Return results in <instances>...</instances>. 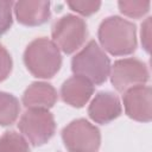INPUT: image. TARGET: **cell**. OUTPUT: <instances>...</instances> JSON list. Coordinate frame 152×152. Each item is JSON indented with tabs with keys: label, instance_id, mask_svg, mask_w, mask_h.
Wrapping results in <instances>:
<instances>
[{
	"label": "cell",
	"instance_id": "1",
	"mask_svg": "<svg viewBox=\"0 0 152 152\" xmlns=\"http://www.w3.org/2000/svg\"><path fill=\"white\" fill-rule=\"evenodd\" d=\"M97 37L102 48L113 56H127L137 49L135 25L121 17L112 15L102 20Z\"/></svg>",
	"mask_w": 152,
	"mask_h": 152
},
{
	"label": "cell",
	"instance_id": "2",
	"mask_svg": "<svg viewBox=\"0 0 152 152\" xmlns=\"http://www.w3.org/2000/svg\"><path fill=\"white\" fill-rule=\"evenodd\" d=\"M24 63L34 77L51 78L62 66V56L59 49L52 40L42 37L32 40L26 46Z\"/></svg>",
	"mask_w": 152,
	"mask_h": 152
},
{
	"label": "cell",
	"instance_id": "3",
	"mask_svg": "<svg viewBox=\"0 0 152 152\" xmlns=\"http://www.w3.org/2000/svg\"><path fill=\"white\" fill-rule=\"evenodd\" d=\"M110 68L109 57L95 40H89L71 59V70L75 76L83 77L96 86L107 81L110 74Z\"/></svg>",
	"mask_w": 152,
	"mask_h": 152
},
{
	"label": "cell",
	"instance_id": "4",
	"mask_svg": "<svg viewBox=\"0 0 152 152\" xmlns=\"http://www.w3.org/2000/svg\"><path fill=\"white\" fill-rule=\"evenodd\" d=\"M52 42L64 53L70 55L78 50L88 36L86 21L74 14L59 18L52 26Z\"/></svg>",
	"mask_w": 152,
	"mask_h": 152
},
{
	"label": "cell",
	"instance_id": "5",
	"mask_svg": "<svg viewBox=\"0 0 152 152\" xmlns=\"http://www.w3.org/2000/svg\"><path fill=\"white\" fill-rule=\"evenodd\" d=\"M62 139L69 152H96L101 145V133L86 119H77L62 131Z\"/></svg>",
	"mask_w": 152,
	"mask_h": 152
},
{
	"label": "cell",
	"instance_id": "6",
	"mask_svg": "<svg viewBox=\"0 0 152 152\" xmlns=\"http://www.w3.org/2000/svg\"><path fill=\"white\" fill-rule=\"evenodd\" d=\"M18 127L32 145L40 146L53 137L56 122L48 109H27L21 115Z\"/></svg>",
	"mask_w": 152,
	"mask_h": 152
},
{
	"label": "cell",
	"instance_id": "7",
	"mask_svg": "<svg viewBox=\"0 0 152 152\" xmlns=\"http://www.w3.org/2000/svg\"><path fill=\"white\" fill-rule=\"evenodd\" d=\"M109 76L115 90L125 93L133 87L145 84L150 78V72L142 61L129 57L115 61Z\"/></svg>",
	"mask_w": 152,
	"mask_h": 152
},
{
	"label": "cell",
	"instance_id": "8",
	"mask_svg": "<svg viewBox=\"0 0 152 152\" xmlns=\"http://www.w3.org/2000/svg\"><path fill=\"white\" fill-rule=\"evenodd\" d=\"M124 108L128 118L139 122H150L152 119V90L141 84L124 93Z\"/></svg>",
	"mask_w": 152,
	"mask_h": 152
},
{
	"label": "cell",
	"instance_id": "9",
	"mask_svg": "<svg viewBox=\"0 0 152 152\" xmlns=\"http://www.w3.org/2000/svg\"><path fill=\"white\" fill-rule=\"evenodd\" d=\"M122 112L119 97L110 91H100L88 107V114L96 124H109L119 118Z\"/></svg>",
	"mask_w": 152,
	"mask_h": 152
},
{
	"label": "cell",
	"instance_id": "10",
	"mask_svg": "<svg viewBox=\"0 0 152 152\" xmlns=\"http://www.w3.org/2000/svg\"><path fill=\"white\" fill-rule=\"evenodd\" d=\"M17 20L25 26H39L50 19V2L40 0H20L14 2Z\"/></svg>",
	"mask_w": 152,
	"mask_h": 152
},
{
	"label": "cell",
	"instance_id": "11",
	"mask_svg": "<svg viewBox=\"0 0 152 152\" xmlns=\"http://www.w3.org/2000/svg\"><path fill=\"white\" fill-rule=\"evenodd\" d=\"M94 94V84L80 76H72L61 87L62 100L75 108H82Z\"/></svg>",
	"mask_w": 152,
	"mask_h": 152
},
{
	"label": "cell",
	"instance_id": "12",
	"mask_svg": "<svg viewBox=\"0 0 152 152\" xmlns=\"http://www.w3.org/2000/svg\"><path fill=\"white\" fill-rule=\"evenodd\" d=\"M57 97V91L50 83L33 82L25 89L21 102L27 109H49Z\"/></svg>",
	"mask_w": 152,
	"mask_h": 152
},
{
	"label": "cell",
	"instance_id": "13",
	"mask_svg": "<svg viewBox=\"0 0 152 152\" xmlns=\"http://www.w3.org/2000/svg\"><path fill=\"white\" fill-rule=\"evenodd\" d=\"M20 113L18 99L5 91H0V126H10L14 124Z\"/></svg>",
	"mask_w": 152,
	"mask_h": 152
},
{
	"label": "cell",
	"instance_id": "14",
	"mask_svg": "<svg viewBox=\"0 0 152 152\" xmlns=\"http://www.w3.org/2000/svg\"><path fill=\"white\" fill-rule=\"evenodd\" d=\"M27 140L14 131H7L0 137V152H28Z\"/></svg>",
	"mask_w": 152,
	"mask_h": 152
},
{
	"label": "cell",
	"instance_id": "15",
	"mask_svg": "<svg viewBox=\"0 0 152 152\" xmlns=\"http://www.w3.org/2000/svg\"><path fill=\"white\" fill-rule=\"evenodd\" d=\"M118 6L124 15L133 19H139L148 12L151 2L141 0H122L118 2Z\"/></svg>",
	"mask_w": 152,
	"mask_h": 152
},
{
	"label": "cell",
	"instance_id": "16",
	"mask_svg": "<svg viewBox=\"0 0 152 152\" xmlns=\"http://www.w3.org/2000/svg\"><path fill=\"white\" fill-rule=\"evenodd\" d=\"M14 6L13 1L0 0V36L6 33L12 26V7Z\"/></svg>",
	"mask_w": 152,
	"mask_h": 152
},
{
	"label": "cell",
	"instance_id": "17",
	"mask_svg": "<svg viewBox=\"0 0 152 152\" xmlns=\"http://www.w3.org/2000/svg\"><path fill=\"white\" fill-rule=\"evenodd\" d=\"M66 4L72 11L83 17H89L96 13L101 7L100 1H68Z\"/></svg>",
	"mask_w": 152,
	"mask_h": 152
},
{
	"label": "cell",
	"instance_id": "18",
	"mask_svg": "<svg viewBox=\"0 0 152 152\" xmlns=\"http://www.w3.org/2000/svg\"><path fill=\"white\" fill-rule=\"evenodd\" d=\"M12 57L10 52L0 44V82L5 81L12 71Z\"/></svg>",
	"mask_w": 152,
	"mask_h": 152
},
{
	"label": "cell",
	"instance_id": "19",
	"mask_svg": "<svg viewBox=\"0 0 152 152\" xmlns=\"http://www.w3.org/2000/svg\"><path fill=\"white\" fill-rule=\"evenodd\" d=\"M140 37H141L142 48L147 53H150V48H151V18L150 17L146 18L145 21L141 24Z\"/></svg>",
	"mask_w": 152,
	"mask_h": 152
}]
</instances>
